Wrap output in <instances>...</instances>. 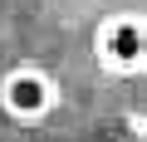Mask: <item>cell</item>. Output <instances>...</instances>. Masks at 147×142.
Wrapping results in <instances>:
<instances>
[{
  "instance_id": "obj_2",
  "label": "cell",
  "mask_w": 147,
  "mask_h": 142,
  "mask_svg": "<svg viewBox=\"0 0 147 142\" xmlns=\"http://www.w3.org/2000/svg\"><path fill=\"white\" fill-rule=\"evenodd\" d=\"M54 108H59V79L44 64H10L5 74H0V113L10 122L34 127Z\"/></svg>"
},
{
  "instance_id": "obj_1",
  "label": "cell",
  "mask_w": 147,
  "mask_h": 142,
  "mask_svg": "<svg viewBox=\"0 0 147 142\" xmlns=\"http://www.w3.org/2000/svg\"><path fill=\"white\" fill-rule=\"evenodd\" d=\"M93 59H98L103 74H113V79L147 74V15L118 10V15L98 20V30H93Z\"/></svg>"
}]
</instances>
